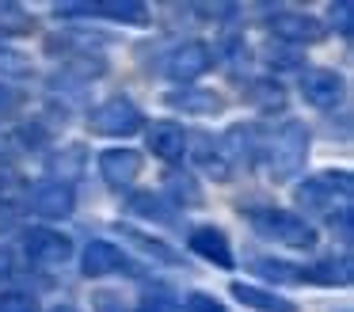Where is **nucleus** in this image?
I'll list each match as a JSON object with an SVG mask.
<instances>
[{"mask_svg": "<svg viewBox=\"0 0 354 312\" xmlns=\"http://www.w3.org/2000/svg\"><path fill=\"white\" fill-rule=\"evenodd\" d=\"M50 312H77L73 304H57V309H50Z\"/></svg>", "mask_w": 354, "mask_h": 312, "instance_id": "2f4dec72", "label": "nucleus"}, {"mask_svg": "<svg viewBox=\"0 0 354 312\" xmlns=\"http://www.w3.org/2000/svg\"><path fill=\"white\" fill-rule=\"evenodd\" d=\"M19 107H24V95H19L16 88H4V84H0V118H12Z\"/></svg>", "mask_w": 354, "mask_h": 312, "instance_id": "c85d7f7f", "label": "nucleus"}, {"mask_svg": "<svg viewBox=\"0 0 354 312\" xmlns=\"http://www.w3.org/2000/svg\"><path fill=\"white\" fill-rule=\"evenodd\" d=\"M248 221L255 225V232L267 236L274 244H290V248H313L316 232L301 213L293 210H278V205H252L248 210Z\"/></svg>", "mask_w": 354, "mask_h": 312, "instance_id": "f03ea898", "label": "nucleus"}, {"mask_svg": "<svg viewBox=\"0 0 354 312\" xmlns=\"http://www.w3.org/2000/svg\"><path fill=\"white\" fill-rule=\"evenodd\" d=\"M0 312H39L31 293H0Z\"/></svg>", "mask_w": 354, "mask_h": 312, "instance_id": "bb28decb", "label": "nucleus"}, {"mask_svg": "<svg viewBox=\"0 0 354 312\" xmlns=\"http://www.w3.org/2000/svg\"><path fill=\"white\" fill-rule=\"evenodd\" d=\"M73 205H77V198H73V187H65V183H42L31 194V210L39 217H69Z\"/></svg>", "mask_w": 354, "mask_h": 312, "instance_id": "4468645a", "label": "nucleus"}, {"mask_svg": "<svg viewBox=\"0 0 354 312\" xmlns=\"http://www.w3.org/2000/svg\"><path fill=\"white\" fill-rule=\"evenodd\" d=\"M354 270H351V259L346 255H331V259H320V263L305 266V282H316V286H351Z\"/></svg>", "mask_w": 354, "mask_h": 312, "instance_id": "dca6fc26", "label": "nucleus"}, {"mask_svg": "<svg viewBox=\"0 0 354 312\" xmlns=\"http://www.w3.org/2000/svg\"><path fill=\"white\" fill-rule=\"evenodd\" d=\"M24 251L35 266H62L73 259V240L57 228H31L24 236Z\"/></svg>", "mask_w": 354, "mask_h": 312, "instance_id": "39448f33", "label": "nucleus"}, {"mask_svg": "<svg viewBox=\"0 0 354 312\" xmlns=\"http://www.w3.org/2000/svg\"><path fill=\"white\" fill-rule=\"evenodd\" d=\"M84 274H88V278H103V274H138V266L122 255L118 244L92 240L84 248Z\"/></svg>", "mask_w": 354, "mask_h": 312, "instance_id": "6e6552de", "label": "nucleus"}, {"mask_svg": "<svg viewBox=\"0 0 354 312\" xmlns=\"http://www.w3.org/2000/svg\"><path fill=\"white\" fill-rule=\"evenodd\" d=\"M270 30H274L282 42H293V46H313L328 35V27H324L320 19L301 15V12H286V8H274V12H270Z\"/></svg>", "mask_w": 354, "mask_h": 312, "instance_id": "423d86ee", "label": "nucleus"}, {"mask_svg": "<svg viewBox=\"0 0 354 312\" xmlns=\"http://www.w3.org/2000/svg\"><path fill=\"white\" fill-rule=\"evenodd\" d=\"M12 270H16V263H12V251H8V248H0V282L12 278Z\"/></svg>", "mask_w": 354, "mask_h": 312, "instance_id": "7c9ffc66", "label": "nucleus"}, {"mask_svg": "<svg viewBox=\"0 0 354 312\" xmlns=\"http://www.w3.org/2000/svg\"><path fill=\"white\" fill-rule=\"evenodd\" d=\"M35 23L19 4H0V35H27Z\"/></svg>", "mask_w": 354, "mask_h": 312, "instance_id": "5701e85b", "label": "nucleus"}, {"mask_svg": "<svg viewBox=\"0 0 354 312\" xmlns=\"http://www.w3.org/2000/svg\"><path fill=\"white\" fill-rule=\"evenodd\" d=\"M209 68H214V50H209L206 42H183L179 50H171V57H168V76L179 84L198 80Z\"/></svg>", "mask_w": 354, "mask_h": 312, "instance_id": "0eeeda50", "label": "nucleus"}, {"mask_svg": "<svg viewBox=\"0 0 354 312\" xmlns=\"http://www.w3.org/2000/svg\"><path fill=\"white\" fill-rule=\"evenodd\" d=\"M92 15H107V19L130 23V27H145L149 23V8L141 0H103V4H92Z\"/></svg>", "mask_w": 354, "mask_h": 312, "instance_id": "f3484780", "label": "nucleus"}, {"mask_svg": "<svg viewBox=\"0 0 354 312\" xmlns=\"http://www.w3.org/2000/svg\"><path fill=\"white\" fill-rule=\"evenodd\" d=\"M248 99H252L255 107H263V111H274V107L286 103V91H282V84H274V80H255L252 88H248Z\"/></svg>", "mask_w": 354, "mask_h": 312, "instance_id": "4be33fe9", "label": "nucleus"}, {"mask_svg": "<svg viewBox=\"0 0 354 312\" xmlns=\"http://www.w3.org/2000/svg\"><path fill=\"white\" fill-rule=\"evenodd\" d=\"M54 175H57V183H65V187H69V179H77L80 175V167H84V149H80V145H69V149H62L54 156Z\"/></svg>", "mask_w": 354, "mask_h": 312, "instance_id": "aec40b11", "label": "nucleus"}, {"mask_svg": "<svg viewBox=\"0 0 354 312\" xmlns=\"http://www.w3.org/2000/svg\"><path fill=\"white\" fill-rule=\"evenodd\" d=\"M92 129L100 137H133L141 126H145V114L130 103V99H107L92 111Z\"/></svg>", "mask_w": 354, "mask_h": 312, "instance_id": "20e7f679", "label": "nucleus"}, {"mask_svg": "<svg viewBox=\"0 0 354 312\" xmlns=\"http://www.w3.org/2000/svg\"><path fill=\"white\" fill-rule=\"evenodd\" d=\"M331 23L339 27V35H343V38L354 35V4H351V0H339V4H331Z\"/></svg>", "mask_w": 354, "mask_h": 312, "instance_id": "a878e982", "label": "nucleus"}, {"mask_svg": "<svg viewBox=\"0 0 354 312\" xmlns=\"http://www.w3.org/2000/svg\"><path fill=\"white\" fill-rule=\"evenodd\" d=\"M308 160V129L301 126L297 118H286L282 126L274 129V137L267 141V172L274 183L297 179L305 172Z\"/></svg>", "mask_w": 354, "mask_h": 312, "instance_id": "f257e3e1", "label": "nucleus"}, {"mask_svg": "<svg viewBox=\"0 0 354 312\" xmlns=\"http://www.w3.org/2000/svg\"><path fill=\"white\" fill-rule=\"evenodd\" d=\"M229 293L236 297V301H244L248 309H259V312H297V304H293V301H286V297L270 293V289L252 286V282H232Z\"/></svg>", "mask_w": 354, "mask_h": 312, "instance_id": "2eb2a0df", "label": "nucleus"}, {"mask_svg": "<svg viewBox=\"0 0 354 312\" xmlns=\"http://www.w3.org/2000/svg\"><path fill=\"white\" fill-rule=\"evenodd\" d=\"M252 266L263 274V278H274V282H290V286H301L305 282V266H293L286 259H252Z\"/></svg>", "mask_w": 354, "mask_h": 312, "instance_id": "6ab92c4d", "label": "nucleus"}, {"mask_svg": "<svg viewBox=\"0 0 354 312\" xmlns=\"http://www.w3.org/2000/svg\"><path fill=\"white\" fill-rule=\"evenodd\" d=\"M191 251L194 255H202L206 263H214V266H221V270H229L232 266V244H229V236L221 232V228H214V225H202V228H194L191 232Z\"/></svg>", "mask_w": 354, "mask_h": 312, "instance_id": "9b49d317", "label": "nucleus"}, {"mask_svg": "<svg viewBox=\"0 0 354 312\" xmlns=\"http://www.w3.org/2000/svg\"><path fill=\"white\" fill-rule=\"evenodd\" d=\"M126 210H130V213H138V217L171 221V213H168V205H164V198H160V194H153V190H145V194H133Z\"/></svg>", "mask_w": 354, "mask_h": 312, "instance_id": "412c9836", "label": "nucleus"}, {"mask_svg": "<svg viewBox=\"0 0 354 312\" xmlns=\"http://www.w3.org/2000/svg\"><path fill=\"white\" fill-rule=\"evenodd\" d=\"M187 312H229V309L209 293H187Z\"/></svg>", "mask_w": 354, "mask_h": 312, "instance_id": "cd10ccee", "label": "nucleus"}, {"mask_svg": "<svg viewBox=\"0 0 354 312\" xmlns=\"http://www.w3.org/2000/svg\"><path fill=\"white\" fill-rule=\"evenodd\" d=\"M31 73V61H27V53L19 50H8V46H0V76H27Z\"/></svg>", "mask_w": 354, "mask_h": 312, "instance_id": "b1692460", "label": "nucleus"}, {"mask_svg": "<svg viewBox=\"0 0 354 312\" xmlns=\"http://www.w3.org/2000/svg\"><path fill=\"white\" fill-rule=\"evenodd\" d=\"M168 187L176 190L179 198H183V202H198V187H194V183H187V175H168Z\"/></svg>", "mask_w": 354, "mask_h": 312, "instance_id": "c756f323", "label": "nucleus"}, {"mask_svg": "<svg viewBox=\"0 0 354 312\" xmlns=\"http://www.w3.org/2000/svg\"><path fill=\"white\" fill-rule=\"evenodd\" d=\"M100 175L107 179V187H115V190L130 187L141 175V152L138 149H107L100 156Z\"/></svg>", "mask_w": 354, "mask_h": 312, "instance_id": "9d476101", "label": "nucleus"}, {"mask_svg": "<svg viewBox=\"0 0 354 312\" xmlns=\"http://www.w3.org/2000/svg\"><path fill=\"white\" fill-rule=\"evenodd\" d=\"M145 141H149V149H153V156L168 160V164L183 160V152H187V134H183L179 122H153Z\"/></svg>", "mask_w": 354, "mask_h": 312, "instance_id": "f8f14e48", "label": "nucleus"}, {"mask_svg": "<svg viewBox=\"0 0 354 312\" xmlns=\"http://www.w3.org/2000/svg\"><path fill=\"white\" fill-rule=\"evenodd\" d=\"M343 91H346V80L339 73H331V68H308L301 76V95H305V103L320 107V111L335 107L343 99Z\"/></svg>", "mask_w": 354, "mask_h": 312, "instance_id": "1a4fd4ad", "label": "nucleus"}, {"mask_svg": "<svg viewBox=\"0 0 354 312\" xmlns=\"http://www.w3.org/2000/svg\"><path fill=\"white\" fill-rule=\"evenodd\" d=\"M351 172H320L297 187V205L308 213H331L339 205H351Z\"/></svg>", "mask_w": 354, "mask_h": 312, "instance_id": "7ed1b4c3", "label": "nucleus"}, {"mask_svg": "<svg viewBox=\"0 0 354 312\" xmlns=\"http://www.w3.org/2000/svg\"><path fill=\"white\" fill-rule=\"evenodd\" d=\"M164 103L183 114H221L225 111V99L209 88H176L164 95Z\"/></svg>", "mask_w": 354, "mask_h": 312, "instance_id": "ddd939ff", "label": "nucleus"}, {"mask_svg": "<svg viewBox=\"0 0 354 312\" xmlns=\"http://www.w3.org/2000/svg\"><path fill=\"white\" fill-rule=\"evenodd\" d=\"M118 236H126L130 244H138L145 255L160 259V263H179V251L168 248V244H160L156 236H149V232H138V228H130V225H118Z\"/></svg>", "mask_w": 354, "mask_h": 312, "instance_id": "a211bd4d", "label": "nucleus"}, {"mask_svg": "<svg viewBox=\"0 0 354 312\" xmlns=\"http://www.w3.org/2000/svg\"><path fill=\"white\" fill-rule=\"evenodd\" d=\"M138 312H179V301L168 293V289H149L145 297H141V304H138Z\"/></svg>", "mask_w": 354, "mask_h": 312, "instance_id": "393cba45", "label": "nucleus"}]
</instances>
